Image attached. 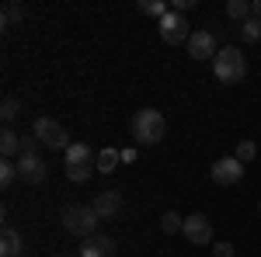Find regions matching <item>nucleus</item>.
Returning a JSON list of instances; mask_svg holds the SVG:
<instances>
[{"label":"nucleus","mask_w":261,"mask_h":257,"mask_svg":"<svg viewBox=\"0 0 261 257\" xmlns=\"http://www.w3.org/2000/svg\"><path fill=\"white\" fill-rule=\"evenodd\" d=\"M0 157L11 160V157H21V136L14 129H4L0 132Z\"/></svg>","instance_id":"obj_14"},{"label":"nucleus","mask_w":261,"mask_h":257,"mask_svg":"<svg viewBox=\"0 0 261 257\" xmlns=\"http://www.w3.org/2000/svg\"><path fill=\"white\" fill-rule=\"evenodd\" d=\"M87 167H98L91 146H87V142H73V146L66 150V170H87Z\"/></svg>","instance_id":"obj_11"},{"label":"nucleus","mask_w":261,"mask_h":257,"mask_svg":"<svg viewBox=\"0 0 261 257\" xmlns=\"http://www.w3.org/2000/svg\"><path fill=\"white\" fill-rule=\"evenodd\" d=\"M226 14L233 21H251L254 18V4H247V0H230V4H226Z\"/></svg>","instance_id":"obj_15"},{"label":"nucleus","mask_w":261,"mask_h":257,"mask_svg":"<svg viewBox=\"0 0 261 257\" xmlns=\"http://www.w3.org/2000/svg\"><path fill=\"white\" fill-rule=\"evenodd\" d=\"M42 150V142L35 136H21V153H39Z\"/></svg>","instance_id":"obj_24"},{"label":"nucleus","mask_w":261,"mask_h":257,"mask_svg":"<svg viewBox=\"0 0 261 257\" xmlns=\"http://www.w3.org/2000/svg\"><path fill=\"white\" fill-rule=\"evenodd\" d=\"M213 254L216 257H233V243H230V240H220V243L213 247Z\"/></svg>","instance_id":"obj_25"},{"label":"nucleus","mask_w":261,"mask_h":257,"mask_svg":"<svg viewBox=\"0 0 261 257\" xmlns=\"http://www.w3.org/2000/svg\"><path fill=\"white\" fill-rule=\"evenodd\" d=\"M81 257H115V240L105 237V233L81 240Z\"/></svg>","instance_id":"obj_10"},{"label":"nucleus","mask_w":261,"mask_h":257,"mask_svg":"<svg viewBox=\"0 0 261 257\" xmlns=\"http://www.w3.org/2000/svg\"><path fill=\"white\" fill-rule=\"evenodd\" d=\"M119 160H122L119 150H101V153H98V170H101V174H112V170L119 167Z\"/></svg>","instance_id":"obj_17"},{"label":"nucleus","mask_w":261,"mask_h":257,"mask_svg":"<svg viewBox=\"0 0 261 257\" xmlns=\"http://www.w3.org/2000/svg\"><path fill=\"white\" fill-rule=\"evenodd\" d=\"M161 39L171 42V45H178V42H188V39H192V35H188V21H185V14L171 11L167 18H161Z\"/></svg>","instance_id":"obj_7"},{"label":"nucleus","mask_w":261,"mask_h":257,"mask_svg":"<svg viewBox=\"0 0 261 257\" xmlns=\"http://www.w3.org/2000/svg\"><path fill=\"white\" fill-rule=\"evenodd\" d=\"M258 212H261V202H258Z\"/></svg>","instance_id":"obj_27"},{"label":"nucleus","mask_w":261,"mask_h":257,"mask_svg":"<svg viewBox=\"0 0 261 257\" xmlns=\"http://www.w3.org/2000/svg\"><path fill=\"white\" fill-rule=\"evenodd\" d=\"M254 18L261 21V0H258V4H254Z\"/></svg>","instance_id":"obj_26"},{"label":"nucleus","mask_w":261,"mask_h":257,"mask_svg":"<svg viewBox=\"0 0 261 257\" xmlns=\"http://www.w3.org/2000/svg\"><path fill=\"white\" fill-rule=\"evenodd\" d=\"M18 115H21V101L7 94V98H4V104H0V119H4V129H11Z\"/></svg>","instance_id":"obj_16"},{"label":"nucleus","mask_w":261,"mask_h":257,"mask_svg":"<svg viewBox=\"0 0 261 257\" xmlns=\"http://www.w3.org/2000/svg\"><path fill=\"white\" fill-rule=\"evenodd\" d=\"M233 157L241 160V163H251V160L258 157V146H254L251 139H241V142H237V153H233Z\"/></svg>","instance_id":"obj_21"},{"label":"nucleus","mask_w":261,"mask_h":257,"mask_svg":"<svg viewBox=\"0 0 261 257\" xmlns=\"http://www.w3.org/2000/svg\"><path fill=\"white\" fill-rule=\"evenodd\" d=\"M188 243H195V247H209L213 243V222L202 216V212H192V216L185 219V230H181Z\"/></svg>","instance_id":"obj_6"},{"label":"nucleus","mask_w":261,"mask_h":257,"mask_svg":"<svg viewBox=\"0 0 261 257\" xmlns=\"http://www.w3.org/2000/svg\"><path fill=\"white\" fill-rule=\"evenodd\" d=\"M133 136L140 139L143 146H153V142H161L167 136V122L157 108H140L136 115H133Z\"/></svg>","instance_id":"obj_3"},{"label":"nucleus","mask_w":261,"mask_h":257,"mask_svg":"<svg viewBox=\"0 0 261 257\" xmlns=\"http://www.w3.org/2000/svg\"><path fill=\"white\" fill-rule=\"evenodd\" d=\"M70 257H73V254H70ZM77 257H81V254H77Z\"/></svg>","instance_id":"obj_28"},{"label":"nucleus","mask_w":261,"mask_h":257,"mask_svg":"<svg viewBox=\"0 0 261 257\" xmlns=\"http://www.w3.org/2000/svg\"><path fill=\"white\" fill-rule=\"evenodd\" d=\"M161 230H164V233H181V230H185V216H178L174 209L164 212V216H161Z\"/></svg>","instance_id":"obj_19"},{"label":"nucleus","mask_w":261,"mask_h":257,"mask_svg":"<svg viewBox=\"0 0 261 257\" xmlns=\"http://www.w3.org/2000/svg\"><path fill=\"white\" fill-rule=\"evenodd\" d=\"M241 35H244V42H258L261 39V21L258 18L244 21V24H241Z\"/></svg>","instance_id":"obj_23"},{"label":"nucleus","mask_w":261,"mask_h":257,"mask_svg":"<svg viewBox=\"0 0 261 257\" xmlns=\"http://www.w3.org/2000/svg\"><path fill=\"white\" fill-rule=\"evenodd\" d=\"M140 11L143 14H153V18H167V14H171L164 0H140Z\"/></svg>","instance_id":"obj_20"},{"label":"nucleus","mask_w":261,"mask_h":257,"mask_svg":"<svg viewBox=\"0 0 261 257\" xmlns=\"http://www.w3.org/2000/svg\"><path fill=\"white\" fill-rule=\"evenodd\" d=\"M213 73L220 83H241L244 73H247V60H244V52L237 45H223L220 52H216V60H213Z\"/></svg>","instance_id":"obj_2"},{"label":"nucleus","mask_w":261,"mask_h":257,"mask_svg":"<svg viewBox=\"0 0 261 257\" xmlns=\"http://www.w3.org/2000/svg\"><path fill=\"white\" fill-rule=\"evenodd\" d=\"M32 136L39 139L45 150H70L73 142H70V132L63 129L56 119H49V115H42V119H35V125H32Z\"/></svg>","instance_id":"obj_4"},{"label":"nucleus","mask_w":261,"mask_h":257,"mask_svg":"<svg viewBox=\"0 0 261 257\" xmlns=\"http://www.w3.org/2000/svg\"><path fill=\"white\" fill-rule=\"evenodd\" d=\"M60 222H63V230L70 233V237H77V240H87V237H94L98 233V222L101 216L94 212V205H66L60 212Z\"/></svg>","instance_id":"obj_1"},{"label":"nucleus","mask_w":261,"mask_h":257,"mask_svg":"<svg viewBox=\"0 0 261 257\" xmlns=\"http://www.w3.org/2000/svg\"><path fill=\"white\" fill-rule=\"evenodd\" d=\"M18 178L24 184H42V181L49 178V167H45L42 153H21L18 157Z\"/></svg>","instance_id":"obj_5"},{"label":"nucleus","mask_w":261,"mask_h":257,"mask_svg":"<svg viewBox=\"0 0 261 257\" xmlns=\"http://www.w3.org/2000/svg\"><path fill=\"white\" fill-rule=\"evenodd\" d=\"M24 254V240L18 237L14 226H4L0 230V257H21Z\"/></svg>","instance_id":"obj_13"},{"label":"nucleus","mask_w":261,"mask_h":257,"mask_svg":"<svg viewBox=\"0 0 261 257\" xmlns=\"http://www.w3.org/2000/svg\"><path fill=\"white\" fill-rule=\"evenodd\" d=\"M188 56L192 60H216V35L213 32H192V39H188Z\"/></svg>","instance_id":"obj_9"},{"label":"nucleus","mask_w":261,"mask_h":257,"mask_svg":"<svg viewBox=\"0 0 261 257\" xmlns=\"http://www.w3.org/2000/svg\"><path fill=\"white\" fill-rule=\"evenodd\" d=\"M14 181H18V163L14 160H0V188L7 191Z\"/></svg>","instance_id":"obj_18"},{"label":"nucleus","mask_w":261,"mask_h":257,"mask_svg":"<svg viewBox=\"0 0 261 257\" xmlns=\"http://www.w3.org/2000/svg\"><path fill=\"white\" fill-rule=\"evenodd\" d=\"M244 178V163L237 157H223L213 163V181L216 184H223V188H230V184H237V181Z\"/></svg>","instance_id":"obj_8"},{"label":"nucleus","mask_w":261,"mask_h":257,"mask_svg":"<svg viewBox=\"0 0 261 257\" xmlns=\"http://www.w3.org/2000/svg\"><path fill=\"white\" fill-rule=\"evenodd\" d=\"M21 18H24V7H21V4H7V7H4L0 24H4V28H11V24H14V21H21Z\"/></svg>","instance_id":"obj_22"},{"label":"nucleus","mask_w":261,"mask_h":257,"mask_svg":"<svg viewBox=\"0 0 261 257\" xmlns=\"http://www.w3.org/2000/svg\"><path fill=\"white\" fill-rule=\"evenodd\" d=\"M94 212H98L101 219H112L122 212V191H101L98 198H94Z\"/></svg>","instance_id":"obj_12"}]
</instances>
